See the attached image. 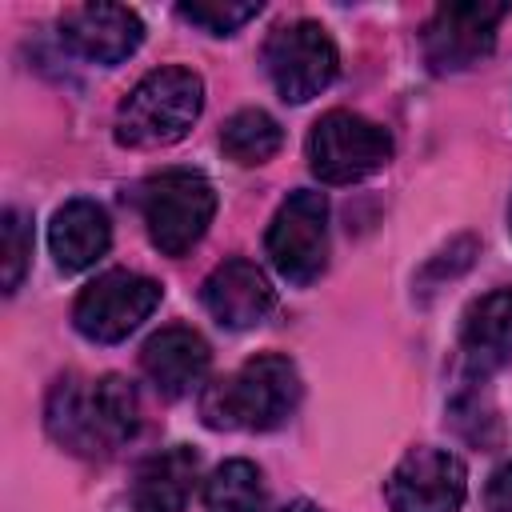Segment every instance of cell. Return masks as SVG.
<instances>
[{
	"label": "cell",
	"instance_id": "9c48e42d",
	"mask_svg": "<svg viewBox=\"0 0 512 512\" xmlns=\"http://www.w3.org/2000/svg\"><path fill=\"white\" fill-rule=\"evenodd\" d=\"M508 16V4L500 0H456L440 4L424 28V56L436 72H460L480 64L492 44L496 28Z\"/></svg>",
	"mask_w": 512,
	"mask_h": 512
},
{
	"label": "cell",
	"instance_id": "7c38bea8",
	"mask_svg": "<svg viewBox=\"0 0 512 512\" xmlns=\"http://www.w3.org/2000/svg\"><path fill=\"white\" fill-rule=\"evenodd\" d=\"M200 300L208 308V316L220 324V328H232V332H244L252 324H260L272 304H276V292L268 284V276L252 264V260H224L208 272L204 288H200Z\"/></svg>",
	"mask_w": 512,
	"mask_h": 512
},
{
	"label": "cell",
	"instance_id": "30bf717a",
	"mask_svg": "<svg viewBox=\"0 0 512 512\" xmlns=\"http://www.w3.org/2000/svg\"><path fill=\"white\" fill-rule=\"evenodd\" d=\"M392 512H460L468 496V472L448 448L420 444L388 476Z\"/></svg>",
	"mask_w": 512,
	"mask_h": 512
},
{
	"label": "cell",
	"instance_id": "5b68a950",
	"mask_svg": "<svg viewBox=\"0 0 512 512\" xmlns=\"http://www.w3.org/2000/svg\"><path fill=\"white\" fill-rule=\"evenodd\" d=\"M388 160H392V136L348 108L324 112L308 132V168L324 184L364 180Z\"/></svg>",
	"mask_w": 512,
	"mask_h": 512
},
{
	"label": "cell",
	"instance_id": "3957f363",
	"mask_svg": "<svg viewBox=\"0 0 512 512\" xmlns=\"http://www.w3.org/2000/svg\"><path fill=\"white\" fill-rule=\"evenodd\" d=\"M204 108V80L192 68L168 64L148 72L116 112V140L128 148L176 144Z\"/></svg>",
	"mask_w": 512,
	"mask_h": 512
},
{
	"label": "cell",
	"instance_id": "9a60e30c",
	"mask_svg": "<svg viewBox=\"0 0 512 512\" xmlns=\"http://www.w3.org/2000/svg\"><path fill=\"white\" fill-rule=\"evenodd\" d=\"M196 468H200V460L188 444H176V448L148 456L136 468V480L128 492L132 512H184L192 484H196Z\"/></svg>",
	"mask_w": 512,
	"mask_h": 512
},
{
	"label": "cell",
	"instance_id": "4fadbf2b",
	"mask_svg": "<svg viewBox=\"0 0 512 512\" xmlns=\"http://www.w3.org/2000/svg\"><path fill=\"white\" fill-rule=\"evenodd\" d=\"M208 360H212L208 340L184 324H168V328L152 332L140 348V368H144L148 384L168 400L192 392L204 380Z\"/></svg>",
	"mask_w": 512,
	"mask_h": 512
},
{
	"label": "cell",
	"instance_id": "52a82bcc",
	"mask_svg": "<svg viewBox=\"0 0 512 512\" xmlns=\"http://www.w3.org/2000/svg\"><path fill=\"white\" fill-rule=\"evenodd\" d=\"M264 248L272 268L288 284H300V288L312 284L328 264V200L308 188L292 192L276 208Z\"/></svg>",
	"mask_w": 512,
	"mask_h": 512
},
{
	"label": "cell",
	"instance_id": "44dd1931",
	"mask_svg": "<svg viewBox=\"0 0 512 512\" xmlns=\"http://www.w3.org/2000/svg\"><path fill=\"white\" fill-rule=\"evenodd\" d=\"M484 500H488V512H512V460L492 472Z\"/></svg>",
	"mask_w": 512,
	"mask_h": 512
},
{
	"label": "cell",
	"instance_id": "2e32d148",
	"mask_svg": "<svg viewBox=\"0 0 512 512\" xmlns=\"http://www.w3.org/2000/svg\"><path fill=\"white\" fill-rule=\"evenodd\" d=\"M460 348L472 372H492L512 360V288H496L464 312Z\"/></svg>",
	"mask_w": 512,
	"mask_h": 512
},
{
	"label": "cell",
	"instance_id": "d6986e66",
	"mask_svg": "<svg viewBox=\"0 0 512 512\" xmlns=\"http://www.w3.org/2000/svg\"><path fill=\"white\" fill-rule=\"evenodd\" d=\"M32 256V224L20 208H8L0 216V284L4 292H16Z\"/></svg>",
	"mask_w": 512,
	"mask_h": 512
},
{
	"label": "cell",
	"instance_id": "ffe728a7",
	"mask_svg": "<svg viewBox=\"0 0 512 512\" xmlns=\"http://www.w3.org/2000/svg\"><path fill=\"white\" fill-rule=\"evenodd\" d=\"M188 24H200L204 32L212 36H232L240 24H248L252 16H260V4H220V0H208V4H180L176 8Z\"/></svg>",
	"mask_w": 512,
	"mask_h": 512
},
{
	"label": "cell",
	"instance_id": "8992f818",
	"mask_svg": "<svg viewBox=\"0 0 512 512\" xmlns=\"http://www.w3.org/2000/svg\"><path fill=\"white\" fill-rule=\"evenodd\" d=\"M264 68L288 104H304L336 80L340 56H336V44L324 32V24L292 20V24H280L264 40Z\"/></svg>",
	"mask_w": 512,
	"mask_h": 512
},
{
	"label": "cell",
	"instance_id": "277c9868",
	"mask_svg": "<svg viewBox=\"0 0 512 512\" xmlns=\"http://www.w3.org/2000/svg\"><path fill=\"white\" fill-rule=\"evenodd\" d=\"M140 212L148 240L164 256H184L216 216V188L192 168H164L160 176L144 180Z\"/></svg>",
	"mask_w": 512,
	"mask_h": 512
},
{
	"label": "cell",
	"instance_id": "ac0fdd59",
	"mask_svg": "<svg viewBox=\"0 0 512 512\" xmlns=\"http://www.w3.org/2000/svg\"><path fill=\"white\" fill-rule=\"evenodd\" d=\"M204 508L208 512H260L264 484L252 460H224L204 480Z\"/></svg>",
	"mask_w": 512,
	"mask_h": 512
},
{
	"label": "cell",
	"instance_id": "5bb4252c",
	"mask_svg": "<svg viewBox=\"0 0 512 512\" xmlns=\"http://www.w3.org/2000/svg\"><path fill=\"white\" fill-rule=\"evenodd\" d=\"M108 244H112V224L96 200L76 196V200L56 208V216L48 224V248L64 272L92 268L108 252Z\"/></svg>",
	"mask_w": 512,
	"mask_h": 512
},
{
	"label": "cell",
	"instance_id": "8fae6325",
	"mask_svg": "<svg viewBox=\"0 0 512 512\" xmlns=\"http://www.w3.org/2000/svg\"><path fill=\"white\" fill-rule=\"evenodd\" d=\"M60 40L92 64H120L140 48L144 20L124 4H80L64 12Z\"/></svg>",
	"mask_w": 512,
	"mask_h": 512
},
{
	"label": "cell",
	"instance_id": "603a6c76",
	"mask_svg": "<svg viewBox=\"0 0 512 512\" xmlns=\"http://www.w3.org/2000/svg\"><path fill=\"white\" fill-rule=\"evenodd\" d=\"M508 224H512V208H508Z\"/></svg>",
	"mask_w": 512,
	"mask_h": 512
},
{
	"label": "cell",
	"instance_id": "7a4b0ae2",
	"mask_svg": "<svg viewBox=\"0 0 512 512\" xmlns=\"http://www.w3.org/2000/svg\"><path fill=\"white\" fill-rule=\"evenodd\" d=\"M300 404V372L280 352H260L244 360L232 376L216 380L200 396V416L220 432H268L280 428Z\"/></svg>",
	"mask_w": 512,
	"mask_h": 512
},
{
	"label": "cell",
	"instance_id": "6da1fadb",
	"mask_svg": "<svg viewBox=\"0 0 512 512\" xmlns=\"http://www.w3.org/2000/svg\"><path fill=\"white\" fill-rule=\"evenodd\" d=\"M48 436L76 456H108L136 436L140 404L124 376L56 380L44 412Z\"/></svg>",
	"mask_w": 512,
	"mask_h": 512
},
{
	"label": "cell",
	"instance_id": "ba28073f",
	"mask_svg": "<svg viewBox=\"0 0 512 512\" xmlns=\"http://www.w3.org/2000/svg\"><path fill=\"white\" fill-rule=\"evenodd\" d=\"M160 304V284L140 276V272H128V268H112L104 276H96L76 308H72V320H76V332L96 340V344H116L124 340L128 332H136L152 308Z\"/></svg>",
	"mask_w": 512,
	"mask_h": 512
},
{
	"label": "cell",
	"instance_id": "7402d4cb",
	"mask_svg": "<svg viewBox=\"0 0 512 512\" xmlns=\"http://www.w3.org/2000/svg\"><path fill=\"white\" fill-rule=\"evenodd\" d=\"M276 512H320L312 500H292V504H284V508H276Z\"/></svg>",
	"mask_w": 512,
	"mask_h": 512
},
{
	"label": "cell",
	"instance_id": "e0dca14e",
	"mask_svg": "<svg viewBox=\"0 0 512 512\" xmlns=\"http://www.w3.org/2000/svg\"><path fill=\"white\" fill-rule=\"evenodd\" d=\"M280 144H284V132H280V124L264 108H240V112H232L228 124H224V132H220L224 156L236 160V164H244V168L272 160L280 152Z\"/></svg>",
	"mask_w": 512,
	"mask_h": 512
}]
</instances>
